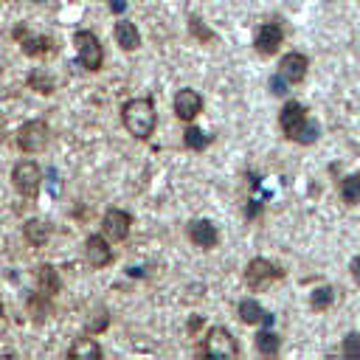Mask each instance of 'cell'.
Returning a JSON list of instances; mask_svg holds the SVG:
<instances>
[{"label":"cell","instance_id":"13","mask_svg":"<svg viewBox=\"0 0 360 360\" xmlns=\"http://www.w3.org/2000/svg\"><path fill=\"white\" fill-rule=\"evenodd\" d=\"M14 39H20V48H22L25 56H48L53 51V39L51 37H45V34H28L25 37L22 25L14 31Z\"/></svg>","mask_w":360,"mask_h":360},{"label":"cell","instance_id":"10","mask_svg":"<svg viewBox=\"0 0 360 360\" xmlns=\"http://www.w3.org/2000/svg\"><path fill=\"white\" fill-rule=\"evenodd\" d=\"M202 112V96L191 87H183L174 93V115L183 121V124H191L197 115Z\"/></svg>","mask_w":360,"mask_h":360},{"label":"cell","instance_id":"24","mask_svg":"<svg viewBox=\"0 0 360 360\" xmlns=\"http://www.w3.org/2000/svg\"><path fill=\"white\" fill-rule=\"evenodd\" d=\"M332 304H335V290H332L329 284H321V287H315V290L309 292V307H312L315 312H326Z\"/></svg>","mask_w":360,"mask_h":360},{"label":"cell","instance_id":"3","mask_svg":"<svg viewBox=\"0 0 360 360\" xmlns=\"http://www.w3.org/2000/svg\"><path fill=\"white\" fill-rule=\"evenodd\" d=\"M278 278H284V267H281V264H273V262L264 259V256L250 259L248 267H245V284H248L253 292L267 290V287H270L273 281H278Z\"/></svg>","mask_w":360,"mask_h":360},{"label":"cell","instance_id":"21","mask_svg":"<svg viewBox=\"0 0 360 360\" xmlns=\"http://www.w3.org/2000/svg\"><path fill=\"white\" fill-rule=\"evenodd\" d=\"M208 143H211V135H208L205 129H200L194 121L186 124V132H183V146H186V149L202 152V149H208Z\"/></svg>","mask_w":360,"mask_h":360},{"label":"cell","instance_id":"23","mask_svg":"<svg viewBox=\"0 0 360 360\" xmlns=\"http://www.w3.org/2000/svg\"><path fill=\"white\" fill-rule=\"evenodd\" d=\"M253 346H256L259 354L273 357V354H278V349H281V338H278L276 332H270V329H259L256 338H253Z\"/></svg>","mask_w":360,"mask_h":360},{"label":"cell","instance_id":"30","mask_svg":"<svg viewBox=\"0 0 360 360\" xmlns=\"http://www.w3.org/2000/svg\"><path fill=\"white\" fill-rule=\"evenodd\" d=\"M248 219H256V217H262V202L259 200H248Z\"/></svg>","mask_w":360,"mask_h":360},{"label":"cell","instance_id":"4","mask_svg":"<svg viewBox=\"0 0 360 360\" xmlns=\"http://www.w3.org/2000/svg\"><path fill=\"white\" fill-rule=\"evenodd\" d=\"M200 357H236L239 354V343L236 338L225 329V326H211L202 338V346L197 349Z\"/></svg>","mask_w":360,"mask_h":360},{"label":"cell","instance_id":"11","mask_svg":"<svg viewBox=\"0 0 360 360\" xmlns=\"http://www.w3.org/2000/svg\"><path fill=\"white\" fill-rule=\"evenodd\" d=\"M84 259L90 262V267H107L112 264V248H110V239L104 233H90L84 239Z\"/></svg>","mask_w":360,"mask_h":360},{"label":"cell","instance_id":"6","mask_svg":"<svg viewBox=\"0 0 360 360\" xmlns=\"http://www.w3.org/2000/svg\"><path fill=\"white\" fill-rule=\"evenodd\" d=\"M73 48H76V56H79L82 68H87V70H93V73L101 68L104 51H101V42H98V37H96L93 31L79 28V31L73 34Z\"/></svg>","mask_w":360,"mask_h":360},{"label":"cell","instance_id":"15","mask_svg":"<svg viewBox=\"0 0 360 360\" xmlns=\"http://www.w3.org/2000/svg\"><path fill=\"white\" fill-rule=\"evenodd\" d=\"M112 37H115V42H118L121 51H138V48H141V31L135 28V22H129V20H124V17L115 22Z\"/></svg>","mask_w":360,"mask_h":360},{"label":"cell","instance_id":"17","mask_svg":"<svg viewBox=\"0 0 360 360\" xmlns=\"http://www.w3.org/2000/svg\"><path fill=\"white\" fill-rule=\"evenodd\" d=\"M68 357H70V360H98V357H101V346H98L96 338H90V332H87V335H82V338H76V340L70 343Z\"/></svg>","mask_w":360,"mask_h":360},{"label":"cell","instance_id":"26","mask_svg":"<svg viewBox=\"0 0 360 360\" xmlns=\"http://www.w3.org/2000/svg\"><path fill=\"white\" fill-rule=\"evenodd\" d=\"M188 34L197 39V42H202V45H208V42H214L217 39V34L202 22V17H197V14H191L188 17Z\"/></svg>","mask_w":360,"mask_h":360},{"label":"cell","instance_id":"29","mask_svg":"<svg viewBox=\"0 0 360 360\" xmlns=\"http://www.w3.org/2000/svg\"><path fill=\"white\" fill-rule=\"evenodd\" d=\"M287 84H290V82H287L281 73H276V76L270 79V90H273V96H287V93H290Z\"/></svg>","mask_w":360,"mask_h":360},{"label":"cell","instance_id":"28","mask_svg":"<svg viewBox=\"0 0 360 360\" xmlns=\"http://www.w3.org/2000/svg\"><path fill=\"white\" fill-rule=\"evenodd\" d=\"M110 326V315H107V309H101V312H96V318L87 323V332L90 335H98V332H104Z\"/></svg>","mask_w":360,"mask_h":360},{"label":"cell","instance_id":"2","mask_svg":"<svg viewBox=\"0 0 360 360\" xmlns=\"http://www.w3.org/2000/svg\"><path fill=\"white\" fill-rule=\"evenodd\" d=\"M278 124H281L284 138H290V141H295V143H315L318 135H321L318 124L309 121L307 107H304L301 101H287V104L281 107Z\"/></svg>","mask_w":360,"mask_h":360},{"label":"cell","instance_id":"27","mask_svg":"<svg viewBox=\"0 0 360 360\" xmlns=\"http://www.w3.org/2000/svg\"><path fill=\"white\" fill-rule=\"evenodd\" d=\"M340 352H343L349 360H357V357H360V335H357V332H349V335L343 338V343H340Z\"/></svg>","mask_w":360,"mask_h":360},{"label":"cell","instance_id":"31","mask_svg":"<svg viewBox=\"0 0 360 360\" xmlns=\"http://www.w3.org/2000/svg\"><path fill=\"white\" fill-rule=\"evenodd\" d=\"M349 273H352L354 284L360 287V256H354V259H352V264H349Z\"/></svg>","mask_w":360,"mask_h":360},{"label":"cell","instance_id":"14","mask_svg":"<svg viewBox=\"0 0 360 360\" xmlns=\"http://www.w3.org/2000/svg\"><path fill=\"white\" fill-rule=\"evenodd\" d=\"M307 68H309V59L304 56V53H298V51H290V53H284L281 56V62H278V73L290 82V84H298V82H304V76H307Z\"/></svg>","mask_w":360,"mask_h":360},{"label":"cell","instance_id":"5","mask_svg":"<svg viewBox=\"0 0 360 360\" xmlns=\"http://www.w3.org/2000/svg\"><path fill=\"white\" fill-rule=\"evenodd\" d=\"M17 146L25 152V155H39L51 146V127L42 121V118H34V121H25L20 129H17Z\"/></svg>","mask_w":360,"mask_h":360},{"label":"cell","instance_id":"18","mask_svg":"<svg viewBox=\"0 0 360 360\" xmlns=\"http://www.w3.org/2000/svg\"><path fill=\"white\" fill-rule=\"evenodd\" d=\"M25 307H28V315H31V321H34V323H42V321H48V315L53 312V298L37 290L34 295H28Z\"/></svg>","mask_w":360,"mask_h":360},{"label":"cell","instance_id":"1","mask_svg":"<svg viewBox=\"0 0 360 360\" xmlns=\"http://www.w3.org/2000/svg\"><path fill=\"white\" fill-rule=\"evenodd\" d=\"M121 121L127 127V132L138 141H149L155 127H158V112H155V101L149 96L141 98H127L121 104Z\"/></svg>","mask_w":360,"mask_h":360},{"label":"cell","instance_id":"22","mask_svg":"<svg viewBox=\"0 0 360 360\" xmlns=\"http://www.w3.org/2000/svg\"><path fill=\"white\" fill-rule=\"evenodd\" d=\"M28 87L37 90L39 96H51V93L56 90V82H53V76H51L45 68H34V70L28 73Z\"/></svg>","mask_w":360,"mask_h":360},{"label":"cell","instance_id":"16","mask_svg":"<svg viewBox=\"0 0 360 360\" xmlns=\"http://www.w3.org/2000/svg\"><path fill=\"white\" fill-rule=\"evenodd\" d=\"M236 315H239L242 323H250V326H259V323H270L273 321L256 298H242L239 307H236Z\"/></svg>","mask_w":360,"mask_h":360},{"label":"cell","instance_id":"7","mask_svg":"<svg viewBox=\"0 0 360 360\" xmlns=\"http://www.w3.org/2000/svg\"><path fill=\"white\" fill-rule=\"evenodd\" d=\"M11 183L25 200H34L42 186V169L37 166V160H20L11 172Z\"/></svg>","mask_w":360,"mask_h":360},{"label":"cell","instance_id":"33","mask_svg":"<svg viewBox=\"0 0 360 360\" xmlns=\"http://www.w3.org/2000/svg\"><path fill=\"white\" fill-rule=\"evenodd\" d=\"M110 11L112 14H124L127 11V0H110Z\"/></svg>","mask_w":360,"mask_h":360},{"label":"cell","instance_id":"32","mask_svg":"<svg viewBox=\"0 0 360 360\" xmlns=\"http://www.w3.org/2000/svg\"><path fill=\"white\" fill-rule=\"evenodd\" d=\"M200 323H202V318H200V315H194V318H191V321L186 323V332H188V335L194 338V335H197V329H200Z\"/></svg>","mask_w":360,"mask_h":360},{"label":"cell","instance_id":"25","mask_svg":"<svg viewBox=\"0 0 360 360\" xmlns=\"http://www.w3.org/2000/svg\"><path fill=\"white\" fill-rule=\"evenodd\" d=\"M340 197L346 205H360V174H346L340 180Z\"/></svg>","mask_w":360,"mask_h":360},{"label":"cell","instance_id":"12","mask_svg":"<svg viewBox=\"0 0 360 360\" xmlns=\"http://www.w3.org/2000/svg\"><path fill=\"white\" fill-rule=\"evenodd\" d=\"M186 236H188L197 248H202V250H211V248L219 242L217 225H214L211 219H191V222L186 225Z\"/></svg>","mask_w":360,"mask_h":360},{"label":"cell","instance_id":"20","mask_svg":"<svg viewBox=\"0 0 360 360\" xmlns=\"http://www.w3.org/2000/svg\"><path fill=\"white\" fill-rule=\"evenodd\" d=\"M59 287H62V281H59L56 267H53V264H39V267H37V290L53 298V295L59 292Z\"/></svg>","mask_w":360,"mask_h":360},{"label":"cell","instance_id":"8","mask_svg":"<svg viewBox=\"0 0 360 360\" xmlns=\"http://www.w3.org/2000/svg\"><path fill=\"white\" fill-rule=\"evenodd\" d=\"M129 228H132V214L129 211H124V208H107L104 211L101 233L110 242H124L129 236Z\"/></svg>","mask_w":360,"mask_h":360},{"label":"cell","instance_id":"9","mask_svg":"<svg viewBox=\"0 0 360 360\" xmlns=\"http://www.w3.org/2000/svg\"><path fill=\"white\" fill-rule=\"evenodd\" d=\"M281 42H284V28H281L278 22H262V25L256 28L253 48H256L259 56H273Z\"/></svg>","mask_w":360,"mask_h":360},{"label":"cell","instance_id":"19","mask_svg":"<svg viewBox=\"0 0 360 360\" xmlns=\"http://www.w3.org/2000/svg\"><path fill=\"white\" fill-rule=\"evenodd\" d=\"M22 236H25V242H28L31 248H45V242H48V236H51V225H48L45 219H28V222L22 225Z\"/></svg>","mask_w":360,"mask_h":360}]
</instances>
